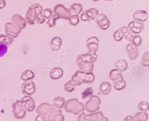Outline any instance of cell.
Wrapping results in <instances>:
<instances>
[{
    "label": "cell",
    "mask_w": 149,
    "mask_h": 121,
    "mask_svg": "<svg viewBox=\"0 0 149 121\" xmlns=\"http://www.w3.org/2000/svg\"><path fill=\"white\" fill-rule=\"evenodd\" d=\"M43 8L39 3H34L29 7L25 15V20L29 25L35 24L36 22L42 24L46 22V19L43 17Z\"/></svg>",
    "instance_id": "6da1fadb"
},
{
    "label": "cell",
    "mask_w": 149,
    "mask_h": 121,
    "mask_svg": "<svg viewBox=\"0 0 149 121\" xmlns=\"http://www.w3.org/2000/svg\"><path fill=\"white\" fill-rule=\"evenodd\" d=\"M71 80L76 86H79L83 83H93L95 80V76L93 72L85 73L79 70L72 76Z\"/></svg>",
    "instance_id": "7a4b0ae2"
},
{
    "label": "cell",
    "mask_w": 149,
    "mask_h": 121,
    "mask_svg": "<svg viewBox=\"0 0 149 121\" xmlns=\"http://www.w3.org/2000/svg\"><path fill=\"white\" fill-rule=\"evenodd\" d=\"M101 103V101L99 97L92 95L85 104V110L88 113H95L98 111Z\"/></svg>",
    "instance_id": "3957f363"
},
{
    "label": "cell",
    "mask_w": 149,
    "mask_h": 121,
    "mask_svg": "<svg viewBox=\"0 0 149 121\" xmlns=\"http://www.w3.org/2000/svg\"><path fill=\"white\" fill-rule=\"evenodd\" d=\"M13 115L17 119H22L26 116V111L23 106L22 100H17L12 105Z\"/></svg>",
    "instance_id": "277c9868"
},
{
    "label": "cell",
    "mask_w": 149,
    "mask_h": 121,
    "mask_svg": "<svg viewBox=\"0 0 149 121\" xmlns=\"http://www.w3.org/2000/svg\"><path fill=\"white\" fill-rule=\"evenodd\" d=\"M54 14L57 16L60 19L69 20L71 14L69 9L66 8L62 4H58L53 8Z\"/></svg>",
    "instance_id": "5b68a950"
},
{
    "label": "cell",
    "mask_w": 149,
    "mask_h": 121,
    "mask_svg": "<svg viewBox=\"0 0 149 121\" xmlns=\"http://www.w3.org/2000/svg\"><path fill=\"white\" fill-rule=\"evenodd\" d=\"M97 59V55L96 54L88 52L86 54H82L77 56L76 59V63L79 67L80 65L85 63H94Z\"/></svg>",
    "instance_id": "8992f818"
},
{
    "label": "cell",
    "mask_w": 149,
    "mask_h": 121,
    "mask_svg": "<svg viewBox=\"0 0 149 121\" xmlns=\"http://www.w3.org/2000/svg\"><path fill=\"white\" fill-rule=\"evenodd\" d=\"M99 15V11L96 8H91L83 12L80 16L81 20L83 22H90L95 20Z\"/></svg>",
    "instance_id": "52a82bcc"
},
{
    "label": "cell",
    "mask_w": 149,
    "mask_h": 121,
    "mask_svg": "<svg viewBox=\"0 0 149 121\" xmlns=\"http://www.w3.org/2000/svg\"><path fill=\"white\" fill-rule=\"evenodd\" d=\"M4 32L6 35L15 38L19 36L22 30L13 24L11 22H9L5 25Z\"/></svg>",
    "instance_id": "ba28073f"
},
{
    "label": "cell",
    "mask_w": 149,
    "mask_h": 121,
    "mask_svg": "<svg viewBox=\"0 0 149 121\" xmlns=\"http://www.w3.org/2000/svg\"><path fill=\"white\" fill-rule=\"evenodd\" d=\"M21 89L23 95L31 96L33 95L36 91V84L32 81H25L22 84Z\"/></svg>",
    "instance_id": "9c48e42d"
},
{
    "label": "cell",
    "mask_w": 149,
    "mask_h": 121,
    "mask_svg": "<svg viewBox=\"0 0 149 121\" xmlns=\"http://www.w3.org/2000/svg\"><path fill=\"white\" fill-rule=\"evenodd\" d=\"M95 22L97 23L100 29L106 30L110 27V22L108 17L104 14H100L95 19Z\"/></svg>",
    "instance_id": "30bf717a"
},
{
    "label": "cell",
    "mask_w": 149,
    "mask_h": 121,
    "mask_svg": "<svg viewBox=\"0 0 149 121\" xmlns=\"http://www.w3.org/2000/svg\"><path fill=\"white\" fill-rule=\"evenodd\" d=\"M99 39L95 36H92L86 41V47L88 49V52L96 54L98 49Z\"/></svg>",
    "instance_id": "8fae6325"
},
{
    "label": "cell",
    "mask_w": 149,
    "mask_h": 121,
    "mask_svg": "<svg viewBox=\"0 0 149 121\" xmlns=\"http://www.w3.org/2000/svg\"><path fill=\"white\" fill-rule=\"evenodd\" d=\"M55 108H56L53 105L49 104L48 103H42L37 107L36 112L38 114L47 116L50 111Z\"/></svg>",
    "instance_id": "7c38bea8"
},
{
    "label": "cell",
    "mask_w": 149,
    "mask_h": 121,
    "mask_svg": "<svg viewBox=\"0 0 149 121\" xmlns=\"http://www.w3.org/2000/svg\"><path fill=\"white\" fill-rule=\"evenodd\" d=\"M26 111L31 113L36 108V103L32 97L25 95L21 100Z\"/></svg>",
    "instance_id": "4fadbf2b"
},
{
    "label": "cell",
    "mask_w": 149,
    "mask_h": 121,
    "mask_svg": "<svg viewBox=\"0 0 149 121\" xmlns=\"http://www.w3.org/2000/svg\"><path fill=\"white\" fill-rule=\"evenodd\" d=\"M79 103V102L77 98L70 99L65 102L63 108L66 113H74L78 107Z\"/></svg>",
    "instance_id": "5bb4252c"
},
{
    "label": "cell",
    "mask_w": 149,
    "mask_h": 121,
    "mask_svg": "<svg viewBox=\"0 0 149 121\" xmlns=\"http://www.w3.org/2000/svg\"><path fill=\"white\" fill-rule=\"evenodd\" d=\"M125 49L127 52L128 58L130 60H134L138 58L139 55L138 47L134 45L132 42H130L126 45Z\"/></svg>",
    "instance_id": "9a60e30c"
},
{
    "label": "cell",
    "mask_w": 149,
    "mask_h": 121,
    "mask_svg": "<svg viewBox=\"0 0 149 121\" xmlns=\"http://www.w3.org/2000/svg\"><path fill=\"white\" fill-rule=\"evenodd\" d=\"M128 27L131 32L136 35L141 33L142 31L145 29V25L144 23L138 20H134L131 22L130 23H129Z\"/></svg>",
    "instance_id": "2e32d148"
},
{
    "label": "cell",
    "mask_w": 149,
    "mask_h": 121,
    "mask_svg": "<svg viewBox=\"0 0 149 121\" xmlns=\"http://www.w3.org/2000/svg\"><path fill=\"white\" fill-rule=\"evenodd\" d=\"M11 21L13 24L22 30L24 29L26 27L27 22L25 19L18 14H15L12 15L11 17Z\"/></svg>",
    "instance_id": "e0dca14e"
},
{
    "label": "cell",
    "mask_w": 149,
    "mask_h": 121,
    "mask_svg": "<svg viewBox=\"0 0 149 121\" xmlns=\"http://www.w3.org/2000/svg\"><path fill=\"white\" fill-rule=\"evenodd\" d=\"M48 121H65V117L61 109L55 108L47 115Z\"/></svg>",
    "instance_id": "ac0fdd59"
},
{
    "label": "cell",
    "mask_w": 149,
    "mask_h": 121,
    "mask_svg": "<svg viewBox=\"0 0 149 121\" xmlns=\"http://www.w3.org/2000/svg\"><path fill=\"white\" fill-rule=\"evenodd\" d=\"M129 30V27L127 26L120 27L113 34V38L114 40L117 42L121 41L125 38V35Z\"/></svg>",
    "instance_id": "d6986e66"
},
{
    "label": "cell",
    "mask_w": 149,
    "mask_h": 121,
    "mask_svg": "<svg viewBox=\"0 0 149 121\" xmlns=\"http://www.w3.org/2000/svg\"><path fill=\"white\" fill-rule=\"evenodd\" d=\"M148 13L145 10H138L136 11L133 15V19L135 20H138L139 22H145L148 19Z\"/></svg>",
    "instance_id": "ffe728a7"
},
{
    "label": "cell",
    "mask_w": 149,
    "mask_h": 121,
    "mask_svg": "<svg viewBox=\"0 0 149 121\" xmlns=\"http://www.w3.org/2000/svg\"><path fill=\"white\" fill-rule=\"evenodd\" d=\"M109 76L111 81L113 82V83H115L116 82L123 79L122 72L118 70L116 68L112 69L109 73Z\"/></svg>",
    "instance_id": "44dd1931"
},
{
    "label": "cell",
    "mask_w": 149,
    "mask_h": 121,
    "mask_svg": "<svg viewBox=\"0 0 149 121\" xmlns=\"http://www.w3.org/2000/svg\"><path fill=\"white\" fill-rule=\"evenodd\" d=\"M63 45V40L59 36H55L52 38L49 43L50 48L52 51H59Z\"/></svg>",
    "instance_id": "7402d4cb"
},
{
    "label": "cell",
    "mask_w": 149,
    "mask_h": 121,
    "mask_svg": "<svg viewBox=\"0 0 149 121\" xmlns=\"http://www.w3.org/2000/svg\"><path fill=\"white\" fill-rule=\"evenodd\" d=\"M104 117L102 112L96 111L95 113L87 114L86 119L87 121H102Z\"/></svg>",
    "instance_id": "603a6c76"
},
{
    "label": "cell",
    "mask_w": 149,
    "mask_h": 121,
    "mask_svg": "<svg viewBox=\"0 0 149 121\" xmlns=\"http://www.w3.org/2000/svg\"><path fill=\"white\" fill-rule=\"evenodd\" d=\"M63 75V71L62 68L57 67H54L50 70L49 76L52 79L57 80L62 78Z\"/></svg>",
    "instance_id": "cb8c5ba5"
},
{
    "label": "cell",
    "mask_w": 149,
    "mask_h": 121,
    "mask_svg": "<svg viewBox=\"0 0 149 121\" xmlns=\"http://www.w3.org/2000/svg\"><path fill=\"white\" fill-rule=\"evenodd\" d=\"M111 85L109 82L104 81L102 82L99 86V90L103 95H108L111 91Z\"/></svg>",
    "instance_id": "d4e9b609"
},
{
    "label": "cell",
    "mask_w": 149,
    "mask_h": 121,
    "mask_svg": "<svg viewBox=\"0 0 149 121\" xmlns=\"http://www.w3.org/2000/svg\"><path fill=\"white\" fill-rule=\"evenodd\" d=\"M83 9L81 4L79 3H74L69 8L71 15H78L80 14Z\"/></svg>",
    "instance_id": "484cf974"
},
{
    "label": "cell",
    "mask_w": 149,
    "mask_h": 121,
    "mask_svg": "<svg viewBox=\"0 0 149 121\" xmlns=\"http://www.w3.org/2000/svg\"><path fill=\"white\" fill-rule=\"evenodd\" d=\"M14 41V38L9 36L7 35L1 34L0 35V44L8 46L11 45Z\"/></svg>",
    "instance_id": "4316f807"
},
{
    "label": "cell",
    "mask_w": 149,
    "mask_h": 121,
    "mask_svg": "<svg viewBox=\"0 0 149 121\" xmlns=\"http://www.w3.org/2000/svg\"><path fill=\"white\" fill-rule=\"evenodd\" d=\"M114 65L116 69L120 71V72H124L127 69V63L125 60H118L115 62Z\"/></svg>",
    "instance_id": "83f0119b"
},
{
    "label": "cell",
    "mask_w": 149,
    "mask_h": 121,
    "mask_svg": "<svg viewBox=\"0 0 149 121\" xmlns=\"http://www.w3.org/2000/svg\"><path fill=\"white\" fill-rule=\"evenodd\" d=\"M35 77V73L31 70L24 71L21 75V79L24 81H31Z\"/></svg>",
    "instance_id": "f1b7e54d"
},
{
    "label": "cell",
    "mask_w": 149,
    "mask_h": 121,
    "mask_svg": "<svg viewBox=\"0 0 149 121\" xmlns=\"http://www.w3.org/2000/svg\"><path fill=\"white\" fill-rule=\"evenodd\" d=\"M53 106L56 109H61L63 108L65 103V100L63 97H55L53 100Z\"/></svg>",
    "instance_id": "f546056e"
},
{
    "label": "cell",
    "mask_w": 149,
    "mask_h": 121,
    "mask_svg": "<svg viewBox=\"0 0 149 121\" xmlns=\"http://www.w3.org/2000/svg\"><path fill=\"white\" fill-rule=\"evenodd\" d=\"M79 69L80 70L85 73H90L93 72L94 65L93 63H85L80 65L79 66Z\"/></svg>",
    "instance_id": "4dcf8cb0"
},
{
    "label": "cell",
    "mask_w": 149,
    "mask_h": 121,
    "mask_svg": "<svg viewBox=\"0 0 149 121\" xmlns=\"http://www.w3.org/2000/svg\"><path fill=\"white\" fill-rule=\"evenodd\" d=\"M134 117L136 121H147L149 118V116L146 112L141 111L136 113Z\"/></svg>",
    "instance_id": "1f68e13d"
},
{
    "label": "cell",
    "mask_w": 149,
    "mask_h": 121,
    "mask_svg": "<svg viewBox=\"0 0 149 121\" xmlns=\"http://www.w3.org/2000/svg\"><path fill=\"white\" fill-rule=\"evenodd\" d=\"M138 108L140 111L147 112L149 110V103L146 101H141L138 104Z\"/></svg>",
    "instance_id": "d6a6232c"
},
{
    "label": "cell",
    "mask_w": 149,
    "mask_h": 121,
    "mask_svg": "<svg viewBox=\"0 0 149 121\" xmlns=\"http://www.w3.org/2000/svg\"><path fill=\"white\" fill-rule=\"evenodd\" d=\"M75 87L76 85H74L71 80L68 81L64 85V89L68 92H73L75 89Z\"/></svg>",
    "instance_id": "836d02e7"
},
{
    "label": "cell",
    "mask_w": 149,
    "mask_h": 121,
    "mask_svg": "<svg viewBox=\"0 0 149 121\" xmlns=\"http://www.w3.org/2000/svg\"><path fill=\"white\" fill-rule=\"evenodd\" d=\"M126 83L125 80L119 81L118 82L114 83V88L117 91H121L126 87Z\"/></svg>",
    "instance_id": "e575fe53"
},
{
    "label": "cell",
    "mask_w": 149,
    "mask_h": 121,
    "mask_svg": "<svg viewBox=\"0 0 149 121\" xmlns=\"http://www.w3.org/2000/svg\"><path fill=\"white\" fill-rule=\"evenodd\" d=\"M141 63L143 66L149 67V52L146 51L142 55L141 60Z\"/></svg>",
    "instance_id": "d590c367"
},
{
    "label": "cell",
    "mask_w": 149,
    "mask_h": 121,
    "mask_svg": "<svg viewBox=\"0 0 149 121\" xmlns=\"http://www.w3.org/2000/svg\"><path fill=\"white\" fill-rule=\"evenodd\" d=\"M59 19H60V18L54 14L52 16V17H50V19H49L47 22V24L48 27L49 28H52L55 26L56 20H57Z\"/></svg>",
    "instance_id": "8d00e7d4"
},
{
    "label": "cell",
    "mask_w": 149,
    "mask_h": 121,
    "mask_svg": "<svg viewBox=\"0 0 149 121\" xmlns=\"http://www.w3.org/2000/svg\"><path fill=\"white\" fill-rule=\"evenodd\" d=\"M93 91L92 87L87 88L81 93V97L82 99H84L88 97H90L93 94Z\"/></svg>",
    "instance_id": "74e56055"
},
{
    "label": "cell",
    "mask_w": 149,
    "mask_h": 121,
    "mask_svg": "<svg viewBox=\"0 0 149 121\" xmlns=\"http://www.w3.org/2000/svg\"><path fill=\"white\" fill-rule=\"evenodd\" d=\"M131 42L136 46L139 47L142 43V38L139 35H136L133 38Z\"/></svg>",
    "instance_id": "f35d334b"
},
{
    "label": "cell",
    "mask_w": 149,
    "mask_h": 121,
    "mask_svg": "<svg viewBox=\"0 0 149 121\" xmlns=\"http://www.w3.org/2000/svg\"><path fill=\"white\" fill-rule=\"evenodd\" d=\"M69 22L72 26H76L79 23V16L78 15H72L71 16L69 19Z\"/></svg>",
    "instance_id": "ab89813d"
},
{
    "label": "cell",
    "mask_w": 149,
    "mask_h": 121,
    "mask_svg": "<svg viewBox=\"0 0 149 121\" xmlns=\"http://www.w3.org/2000/svg\"><path fill=\"white\" fill-rule=\"evenodd\" d=\"M42 14H43V17L46 19H50V17H52V16L53 15L52 10H51V9L49 8L45 9L44 10H43Z\"/></svg>",
    "instance_id": "60d3db41"
},
{
    "label": "cell",
    "mask_w": 149,
    "mask_h": 121,
    "mask_svg": "<svg viewBox=\"0 0 149 121\" xmlns=\"http://www.w3.org/2000/svg\"><path fill=\"white\" fill-rule=\"evenodd\" d=\"M136 34L134 33L133 32L131 31L129 29L128 31L126 33V34L125 35V38L124 39H125L126 40L129 42H132V40L133 39V38L135 37Z\"/></svg>",
    "instance_id": "b9f144b4"
},
{
    "label": "cell",
    "mask_w": 149,
    "mask_h": 121,
    "mask_svg": "<svg viewBox=\"0 0 149 121\" xmlns=\"http://www.w3.org/2000/svg\"><path fill=\"white\" fill-rule=\"evenodd\" d=\"M85 110V105L82 103L79 102V105L77 107V108L76 109V111H74L73 114L74 115H77L79 114L80 113L83 112Z\"/></svg>",
    "instance_id": "7bdbcfd3"
},
{
    "label": "cell",
    "mask_w": 149,
    "mask_h": 121,
    "mask_svg": "<svg viewBox=\"0 0 149 121\" xmlns=\"http://www.w3.org/2000/svg\"><path fill=\"white\" fill-rule=\"evenodd\" d=\"M86 115L87 114L84 112H82L79 114L77 117V121H86Z\"/></svg>",
    "instance_id": "ee69618b"
},
{
    "label": "cell",
    "mask_w": 149,
    "mask_h": 121,
    "mask_svg": "<svg viewBox=\"0 0 149 121\" xmlns=\"http://www.w3.org/2000/svg\"><path fill=\"white\" fill-rule=\"evenodd\" d=\"M36 121H48L46 116L39 114L36 118Z\"/></svg>",
    "instance_id": "f6af8a7d"
},
{
    "label": "cell",
    "mask_w": 149,
    "mask_h": 121,
    "mask_svg": "<svg viewBox=\"0 0 149 121\" xmlns=\"http://www.w3.org/2000/svg\"><path fill=\"white\" fill-rule=\"evenodd\" d=\"M123 121H136V120L133 116L127 115L124 118Z\"/></svg>",
    "instance_id": "bcb514c9"
},
{
    "label": "cell",
    "mask_w": 149,
    "mask_h": 121,
    "mask_svg": "<svg viewBox=\"0 0 149 121\" xmlns=\"http://www.w3.org/2000/svg\"><path fill=\"white\" fill-rule=\"evenodd\" d=\"M6 5V1L5 0H0V8H4Z\"/></svg>",
    "instance_id": "7dc6e473"
},
{
    "label": "cell",
    "mask_w": 149,
    "mask_h": 121,
    "mask_svg": "<svg viewBox=\"0 0 149 121\" xmlns=\"http://www.w3.org/2000/svg\"><path fill=\"white\" fill-rule=\"evenodd\" d=\"M102 121H109V119H108V118L107 117H104V118L103 120Z\"/></svg>",
    "instance_id": "c3c4849f"
},
{
    "label": "cell",
    "mask_w": 149,
    "mask_h": 121,
    "mask_svg": "<svg viewBox=\"0 0 149 121\" xmlns=\"http://www.w3.org/2000/svg\"><path fill=\"white\" fill-rule=\"evenodd\" d=\"M100 0H92V1H93V2H98V1H99Z\"/></svg>",
    "instance_id": "681fc988"
},
{
    "label": "cell",
    "mask_w": 149,
    "mask_h": 121,
    "mask_svg": "<svg viewBox=\"0 0 149 121\" xmlns=\"http://www.w3.org/2000/svg\"><path fill=\"white\" fill-rule=\"evenodd\" d=\"M105 1H113V0H104Z\"/></svg>",
    "instance_id": "f907efd6"
},
{
    "label": "cell",
    "mask_w": 149,
    "mask_h": 121,
    "mask_svg": "<svg viewBox=\"0 0 149 121\" xmlns=\"http://www.w3.org/2000/svg\"><path fill=\"white\" fill-rule=\"evenodd\" d=\"M148 67V68H149V67Z\"/></svg>",
    "instance_id": "816d5d0a"
}]
</instances>
